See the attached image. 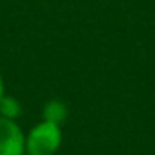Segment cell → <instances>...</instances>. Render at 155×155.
<instances>
[{
    "label": "cell",
    "mask_w": 155,
    "mask_h": 155,
    "mask_svg": "<svg viewBox=\"0 0 155 155\" xmlns=\"http://www.w3.org/2000/svg\"><path fill=\"white\" fill-rule=\"evenodd\" d=\"M44 117L47 122L58 125L60 122H64L67 118V107L60 100H50L44 107Z\"/></svg>",
    "instance_id": "obj_3"
},
{
    "label": "cell",
    "mask_w": 155,
    "mask_h": 155,
    "mask_svg": "<svg viewBox=\"0 0 155 155\" xmlns=\"http://www.w3.org/2000/svg\"><path fill=\"white\" fill-rule=\"evenodd\" d=\"M2 97H4V80L0 77V100H2Z\"/></svg>",
    "instance_id": "obj_5"
},
{
    "label": "cell",
    "mask_w": 155,
    "mask_h": 155,
    "mask_svg": "<svg viewBox=\"0 0 155 155\" xmlns=\"http://www.w3.org/2000/svg\"><path fill=\"white\" fill-rule=\"evenodd\" d=\"M0 114L4 115V117H7V118H15V117H18V115L22 114V107L15 98L5 97L4 95L2 100H0Z\"/></svg>",
    "instance_id": "obj_4"
},
{
    "label": "cell",
    "mask_w": 155,
    "mask_h": 155,
    "mask_svg": "<svg viewBox=\"0 0 155 155\" xmlns=\"http://www.w3.org/2000/svg\"><path fill=\"white\" fill-rule=\"evenodd\" d=\"M24 135L12 118L0 117V155L24 153Z\"/></svg>",
    "instance_id": "obj_2"
},
{
    "label": "cell",
    "mask_w": 155,
    "mask_h": 155,
    "mask_svg": "<svg viewBox=\"0 0 155 155\" xmlns=\"http://www.w3.org/2000/svg\"><path fill=\"white\" fill-rule=\"evenodd\" d=\"M62 134L57 124L42 122L30 132L27 140V150L30 155H52L58 148Z\"/></svg>",
    "instance_id": "obj_1"
}]
</instances>
